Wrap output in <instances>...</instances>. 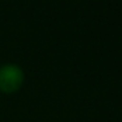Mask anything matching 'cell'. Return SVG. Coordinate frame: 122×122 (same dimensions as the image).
I'll return each instance as SVG.
<instances>
[{
  "label": "cell",
  "instance_id": "obj_1",
  "mask_svg": "<svg viewBox=\"0 0 122 122\" xmlns=\"http://www.w3.org/2000/svg\"><path fill=\"white\" fill-rule=\"evenodd\" d=\"M24 83V72L16 64H4L0 67V91L4 93L17 92Z\"/></svg>",
  "mask_w": 122,
  "mask_h": 122
}]
</instances>
